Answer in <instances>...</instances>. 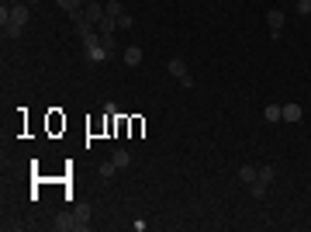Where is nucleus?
<instances>
[{"label":"nucleus","instance_id":"obj_1","mask_svg":"<svg viewBox=\"0 0 311 232\" xmlns=\"http://www.w3.org/2000/svg\"><path fill=\"white\" fill-rule=\"evenodd\" d=\"M166 70H170V77L180 80V87H187V90L194 87V77H190V70H187V62H183V59H170V62H166Z\"/></svg>","mask_w":311,"mask_h":232},{"label":"nucleus","instance_id":"obj_2","mask_svg":"<svg viewBox=\"0 0 311 232\" xmlns=\"http://www.w3.org/2000/svg\"><path fill=\"white\" fill-rule=\"evenodd\" d=\"M52 229H56V232H83L87 225L80 222L76 215H59L56 222H52Z\"/></svg>","mask_w":311,"mask_h":232},{"label":"nucleus","instance_id":"obj_3","mask_svg":"<svg viewBox=\"0 0 311 232\" xmlns=\"http://www.w3.org/2000/svg\"><path fill=\"white\" fill-rule=\"evenodd\" d=\"M83 14H87V21H90V24L97 28L100 21H104V14H107V11H104V4H97V0H87V7H83Z\"/></svg>","mask_w":311,"mask_h":232},{"label":"nucleus","instance_id":"obj_4","mask_svg":"<svg viewBox=\"0 0 311 232\" xmlns=\"http://www.w3.org/2000/svg\"><path fill=\"white\" fill-rule=\"evenodd\" d=\"M266 24H270V35H273V39H280V31H284V24H287V21H284V11H277V7L266 11Z\"/></svg>","mask_w":311,"mask_h":232},{"label":"nucleus","instance_id":"obj_5","mask_svg":"<svg viewBox=\"0 0 311 232\" xmlns=\"http://www.w3.org/2000/svg\"><path fill=\"white\" fill-rule=\"evenodd\" d=\"M7 24L24 28V24H28V4H11V21H7Z\"/></svg>","mask_w":311,"mask_h":232},{"label":"nucleus","instance_id":"obj_6","mask_svg":"<svg viewBox=\"0 0 311 232\" xmlns=\"http://www.w3.org/2000/svg\"><path fill=\"white\" fill-rule=\"evenodd\" d=\"M111 56V52H107V49H104V45H87V59H90V62H104V59Z\"/></svg>","mask_w":311,"mask_h":232},{"label":"nucleus","instance_id":"obj_7","mask_svg":"<svg viewBox=\"0 0 311 232\" xmlns=\"http://www.w3.org/2000/svg\"><path fill=\"white\" fill-rule=\"evenodd\" d=\"M256 177H259V167H239V180H242V184H249V187H253Z\"/></svg>","mask_w":311,"mask_h":232},{"label":"nucleus","instance_id":"obj_8","mask_svg":"<svg viewBox=\"0 0 311 232\" xmlns=\"http://www.w3.org/2000/svg\"><path fill=\"white\" fill-rule=\"evenodd\" d=\"M111 159H114V167H118V170H128V167H132V153H128V149H118V153L111 156Z\"/></svg>","mask_w":311,"mask_h":232},{"label":"nucleus","instance_id":"obj_9","mask_svg":"<svg viewBox=\"0 0 311 232\" xmlns=\"http://www.w3.org/2000/svg\"><path fill=\"white\" fill-rule=\"evenodd\" d=\"M301 115H304L301 104H284V121H301Z\"/></svg>","mask_w":311,"mask_h":232},{"label":"nucleus","instance_id":"obj_10","mask_svg":"<svg viewBox=\"0 0 311 232\" xmlns=\"http://www.w3.org/2000/svg\"><path fill=\"white\" fill-rule=\"evenodd\" d=\"M263 118H266V121H280V118H284V104H266V108H263Z\"/></svg>","mask_w":311,"mask_h":232},{"label":"nucleus","instance_id":"obj_11","mask_svg":"<svg viewBox=\"0 0 311 232\" xmlns=\"http://www.w3.org/2000/svg\"><path fill=\"white\" fill-rule=\"evenodd\" d=\"M114 28H118V18H111V14H104V21L97 24L100 35H114Z\"/></svg>","mask_w":311,"mask_h":232},{"label":"nucleus","instance_id":"obj_12","mask_svg":"<svg viewBox=\"0 0 311 232\" xmlns=\"http://www.w3.org/2000/svg\"><path fill=\"white\" fill-rule=\"evenodd\" d=\"M256 180H259V184H266V187H270L273 180H277V167H259V177H256Z\"/></svg>","mask_w":311,"mask_h":232},{"label":"nucleus","instance_id":"obj_13","mask_svg":"<svg viewBox=\"0 0 311 232\" xmlns=\"http://www.w3.org/2000/svg\"><path fill=\"white\" fill-rule=\"evenodd\" d=\"M125 62H128V66H138V62H142V49H138V45H128V49H125Z\"/></svg>","mask_w":311,"mask_h":232},{"label":"nucleus","instance_id":"obj_14","mask_svg":"<svg viewBox=\"0 0 311 232\" xmlns=\"http://www.w3.org/2000/svg\"><path fill=\"white\" fill-rule=\"evenodd\" d=\"M59 11H66V14H73V11H80V7H87L83 0H56Z\"/></svg>","mask_w":311,"mask_h":232},{"label":"nucleus","instance_id":"obj_15","mask_svg":"<svg viewBox=\"0 0 311 232\" xmlns=\"http://www.w3.org/2000/svg\"><path fill=\"white\" fill-rule=\"evenodd\" d=\"M104 11H107L111 18H121V14H125V7H121V0H107V4H104Z\"/></svg>","mask_w":311,"mask_h":232},{"label":"nucleus","instance_id":"obj_16","mask_svg":"<svg viewBox=\"0 0 311 232\" xmlns=\"http://www.w3.org/2000/svg\"><path fill=\"white\" fill-rule=\"evenodd\" d=\"M118 28H121V31H128V28H135V18H132L128 11H125V14L118 18Z\"/></svg>","mask_w":311,"mask_h":232},{"label":"nucleus","instance_id":"obj_17","mask_svg":"<svg viewBox=\"0 0 311 232\" xmlns=\"http://www.w3.org/2000/svg\"><path fill=\"white\" fill-rule=\"evenodd\" d=\"M21 31L24 28H18V24H4V39H21Z\"/></svg>","mask_w":311,"mask_h":232},{"label":"nucleus","instance_id":"obj_18","mask_svg":"<svg viewBox=\"0 0 311 232\" xmlns=\"http://www.w3.org/2000/svg\"><path fill=\"white\" fill-rule=\"evenodd\" d=\"M253 197H256V201H263V197H266V184L256 180V184H253Z\"/></svg>","mask_w":311,"mask_h":232},{"label":"nucleus","instance_id":"obj_19","mask_svg":"<svg viewBox=\"0 0 311 232\" xmlns=\"http://www.w3.org/2000/svg\"><path fill=\"white\" fill-rule=\"evenodd\" d=\"M114 170H118V167H114V159H111V163H100V177H104V180L114 174Z\"/></svg>","mask_w":311,"mask_h":232},{"label":"nucleus","instance_id":"obj_20","mask_svg":"<svg viewBox=\"0 0 311 232\" xmlns=\"http://www.w3.org/2000/svg\"><path fill=\"white\" fill-rule=\"evenodd\" d=\"M100 45H104L107 52H114V35H100Z\"/></svg>","mask_w":311,"mask_h":232},{"label":"nucleus","instance_id":"obj_21","mask_svg":"<svg viewBox=\"0 0 311 232\" xmlns=\"http://www.w3.org/2000/svg\"><path fill=\"white\" fill-rule=\"evenodd\" d=\"M297 14H311V0H297Z\"/></svg>","mask_w":311,"mask_h":232},{"label":"nucleus","instance_id":"obj_22","mask_svg":"<svg viewBox=\"0 0 311 232\" xmlns=\"http://www.w3.org/2000/svg\"><path fill=\"white\" fill-rule=\"evenodd\" d=\"M7 4H24V0H7Z\"/></svg>","mask_w":311,"mask_h":232},{"label":"nucleus","instance_id":"obj_23","mask_svg":"<svg viewBox=\"0 0 311 232\" xmlns=\"http://www.w3.org/2000/svg\"><path fill=\"white\" fill-rule=\"evenodd\" d=\"M24 4H38V0H24Z\"/></svg>","mask_w":311,"mask_h":232}]
</instances>
